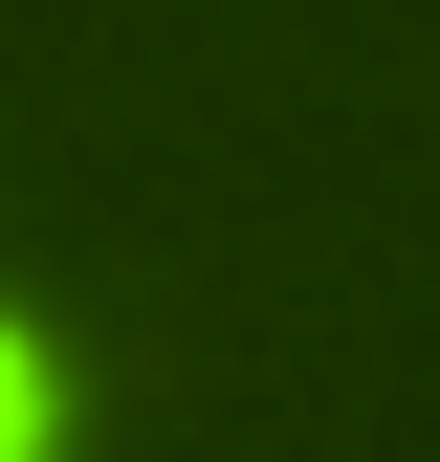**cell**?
<instances>
[{"label": "cell", "mask_w": 440, "mask_h": 462, "mask_svg": "<svg viewBox=\"0 0 440 462\" xmlns=\"http://www.w3.org/2000/svg\"><path fill=\"white\" fill-rule=\"evenodd\" d=\"M67 440H88V374H67V330L0 286V462H67Z\"/></svg>", "instance_id": "1"}]
</instances>
